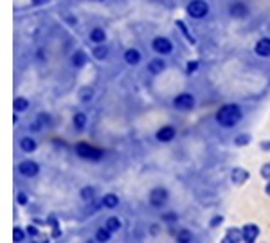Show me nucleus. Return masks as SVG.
<instances>
[{
    "label": "nucleus",
    "instance_id": "24",
    "mask_svg": "<svg viewBox=\"0 0 270 243\" xmlns=\"http://www.w3.org/2000/svg\"><path fill=\"white\" fill-rule=\"evenodd\" d=\"M87 61H89V56L83 50H76L74 54H72V65L74 67H85Z\"/></svg>",
    "mask_w": 270,
    "mask_h": 243
},
{
    "label": "nucleus",
    "instance_id": "46",
    "mask_svg": "<svg viewBox=\"0 0 270 243\" xmlns=\"http://www.w3.org/2000/svg\"><path fill=\"white\" fill-rule=\"evenodd\" d=\"M31 243H38V242H31Z\"/></svg>",
    "mask_w": 270,
    "mask_h": 243
},
{
    "label": "nucleus",
    "instance_id": "42",
    "mask_svg": "<svg viewBox=\"0 0 270 243\" xmlns=\"http://www.w3.org/2000/svg\"><path fill=\"white\" fill-rule=\"evenodd\" d=\"M265 193L270 196V180H267V186H265Z\"/></svg>",
    "mask_w": 270,
    "mask_h": 243
},
{
    "label": "nucleus",
    "instance_id": "16",
    "mask_svg": "<svg viewBox=\"0 0 270 243\" xmlns=\"http://www.w3.org/2000/svg\"><path fill=\"white\" fill-rule=\"evenodd\" d=\"M140 58H142V54H140V52L137 49H134V47H132V49H128L125 52V61L128 65H132V67L139 65L140 63Z\"/></svg>",
    "mask_w": 270,
    "mask_h": 243
},
{
    "label": "nucleus",
    "instance_id": "22",
    "mask_svg": "<svg viewBox=\"0 0 270 243\" xmlns=\"http://www.w3.org/2000/svg\"><path fill=\"white\" fill-rule=\"evenodd\" d=\"M87 114H83V112H78V114H74V117H72V124H74V128L78 130V132H83L87 126Z\"/></svg>",
    "mask_w": 270,
    "mask_h": 243
},
{
    "label": "nucleus",
    "instance_id": "26",
    "mask_svg": "<svg viewBox=\"0 0 270 243\" xmlns=\"http://www.w3.org/2000/svg\"><path fill=\"white\" fill-rule=\"evenodd\" d=\"M92 56H94L95 60H106V56H108V47L105 44L97 45L94 50H92Z\"/></svg>",
    "mask_w": 270,
    "mask_h": 243
},
{
    "label": "nucleus",
    "instance_id": "6",
    "mask_svg": "<svg viewBox=\"0 0 270 243\" xmlns=\"http://www.w3.org/2000/svg\"><path fill=\"white\" fill-rule=\"evenodd\" d=\"M260 234H261V227L258 223H245V225L241 227L243 243H258Z\"/></svg>",
    "mask_w": 270,
    "mask_h": 243
},
{
    "label": "nucleus",
    "instance_id": "3",
    "mask_svg": "<svg viewBox=\"0 0 270 243\" xmlns=\"http://www.w3.org/2000/svg\"><path fill=\"white\" fill-rule=\"evenodd\" d=\"M168 200H170V191L166 188H162V186L153 188L150 191V194H148V202H150L151 207L155 209H162L168 203Z\"/></svg>",
    "mask_w": 270,
    "mask_h": 243
},
{
    "label": "nucleus",
    "instance_id": "7",
    "mask_svg": "<svg viewBox=\"0 0 270 243\" xmlns=\"http://www.w3.org/2000/svg\"><path fill=\"white\" fill-rule=\"evenodd\" d=\"M18 173H20L22 177H25V179H35L36 175L40 173V164L29 159L22 160V162L18 164Z\"/></svg>",
    "mask_w": 270,
    "mask_h": 243
},
{
    "label": "nucleus",
    "instance_id": "34",
    "mask_svg": "<svg viewBox=\"0 0 270 243\" xmlns=\"http://www.w3.org/2000/svg\"><path fill=\"white\" fill-rule=\"evenodd\" d=\"M25 231H27V236H29V238H38V236H40V229H38V225H35V223L27 225Z\"/></svg>",
    "mask_w": 270,
    "mask_h": 243
},
{
    "label": "nucleus",
    "instance_id": "29",
    "mask_svg": "<svg viewBox=\"0 0 270 243\" xmlns=\"http://www.w3.org/2000/svg\"><path fill=\"white\" fill-rule=\"evenodd\" d=\"M177 25H179V29L184 33V36L187 38V42H189L191 45H195L196 44V40H195V36L191 35L189 31H187V25H185V22L184 20H177Z\"/></svg>",
    "mask_w": 270,
    "mask_h": 243
},
{
    "label": "nucleus",
    "instance_id": "45",
    "mask_svg": "<svg viewBox=\"0 0 270 243\" xmlns=\"http://www.w3.org/2000/svg\"><path fill=\"white\" fill-rule=\"evenodd\" d=\"M92 2H103V0H92Z\"/></svg>",
    "mask_w": 270,
    "mask_h": 243
},
{
    "label": "nucleus",
    "instance_id": "17",
    "mask_svg": "<svg viewBox=\"0 0 270 243\" xmlns=\"http://www.w3.org/2000/svg\"><path fill=\"white\" fill-rule=\"evenodd\" d=\"M148 70H150L151 74H160V72H164L166 70V61L162 58H153V60L148 63Z\"/></svg>",
    "mask_w": 270,
    "mask_h": 243
},
{
    "label": "nucleus",
    "instance_id": "39",
    "mask_svg": "<svg viewBox=\"0 0 270 243\" xmlns=\"http://www.w3.org/2000/svg\"><path fill=\"white\" fill-rule=\"evenodd\" d=\"M61 234H63L61 227H60V229H54V231L50 233V238H52V240H58V238H61Z\"/></svg>",
    "mask_w": 270,
    "mask_h": 243
},
{
    "label": "nucleus",
    "instance_id": "43",
    "mask_svg": "<svg viewBox=\"0 0 270 243\" xmlns=\"http://www.w3.org/2000/svg\"><path fill=\"white\" fill-rule=\"evenodd\" d=\"M42 243H50V238H45V240H44V242H42Z\"/></svg>",
    "mask_w": 270,
    "mask_h": 243
},
{
    "label": "nucleus",
    "instance_id": "13",
    "mask_svg": "<svg viewBox=\"0 0 270 243\" xmlns=\"http://www.w3.org/2000/svg\"><path fill=\"white\" fill-rule=\"evenodd\" d=\"M254 52L260 56V58H270V38H261V40L254 45Z\"/></svg>",
    "mask_w": 270,
    "mask_h": 243
},
{
    "label": "nucleus",
    "instance_id": "33",
    "mask_svg": "<svg viewBox=\"0 0 270 243\" xmlns=\"http://www.w3.org/2000/svg\"><path fill=\"white\" fill-rule=\"evenodd\" d=\"M224 222H225V216H224V214H215V216H213V218L209 220V227H211V229L220 227V225H222Z\"/></svg>",
    "mask_w": 270,
    "mask_h": 243
},
{
    "label": "nucleus",
    "instance_id": "38",
    "mask_svg": "<svg viewBox=\"0 0 270 243\" xmlns=\"http://www.w3.org/2000/svg\"><path fill=\"white\" fill-rule=\"evenodd\" d=\"M42 126H44V124H42V121L38 119V121H36V123H33V124H31V126H29V130H31V132H40V130H42Z\"/></svg>",
    "mask_w": 270,
    "mask_h": 243
},
{
    "label": "nucleus",
    "instance_id": "4",
    "mask_svg": "<svg viewBox=\"0 0 270 243\" xmlns=\"http://www.w3.org/2000/svg\"><path fill=\"white\" fill-rule=\"evenodd\" d=\"M185 9H187V15L191 18H196V20L205 18V16L209 15V4L205 0H191Z\"/></svg>",
    "mask_w": 270,
    "mask_h": 243
},
{
    "label": "nucleus",
    "instance_id": "37",
    "mask_svg": "<svg viewBox=\"0 0 270 243\" xmlns=\"http://www.w3.org/2000/svg\"><path fill=\"white\" fill-rule=\"evenodd\" d=\"M198 67H200V63H198L196 60L187 61V65H185V72H187V74H193V72H196V70H198Z\"/></svg>",
    "mask_w": 270,
    "mask_h": 243
},
{
    "label": "nucleus",
    "instance_id": "14",
    "mask_svg": "<svg viewBox=\"0 0 270 243\" xmlns=\"http://www.w3.org/2000/svg\"><path fill=\"white\" fill-rule=\"evenodd\" d=\"M36 148H38V143L33 137H22L20 139V149L24 153H35Z\"/></svg>",
    "mask_w": 270,
    "mask_h": 243
},
{
    "label": "nucleus",
    "instance_id": "19",
    "mask_svg": "<svg viewBox=\"0 0 270 243\" xmlns=\"http://www.w3.org/2000/svg\"><path fill=\"white\" fill-rule=\"evenodd\" d=\"M80 198L83 200V202H87V203L95 202V188H92V186H85V188H81Z\"/></svg>",
    "mask_w": 270,
    "mask_h": 243
},
{
    "label": "nucleus",
    "instance_id": "25",
    "mask_svg": "<svg viewBox=\"0 0 270 243\" xmlns=\"http://www.w3.org/2000/svg\"><path fill=\"white\" fill-rule=\"evenodd\" d=\"M252 143V135L250 134H240L234 137V146H238V148H243V146H249V144Z\"/></svg>",
    "mask_w": 270,
    "mask_h": 243
},
{
    "label": "nucleus",
    "instance_id": "20",
    "mask_svg": "<svg viewBox=\"0 0 270 243\" xmlns=\"http://www.w3.org/2000/svg\"><path fill=\"white\" fill-rule=\"evenodd\" d=\"M195 234L191 233L189 229H180L179 233L175 234V242L177 243H193Z\"/></svg>",
    "mask_w": 270,
    "mask_h": 243
},
{
    "label": "nucleus",
    "instance_id": "44",
    "mask_svg": "<svg viewBox=\"0 0 270 243\" xmlns=\"http://www.w3.org/2000/svg\"><path fill=\"white\" fill-rule=\"evenodd\" d=\"M87 243H97V242H95V238H94V240H89Z\"/></svg>",
    "mask_w": 270,
    "mask_h": 243
},
{
    "label": "nucleus",
    "instance_id": "30",
    "mask_svg": "<svg viewBox=\"0 0 270 243\" xmlns=\"http://www.w3.org/2000/svg\"><path fill=\"white\" fill-rule=\"evenodd\" d=\"M92 97H94V90L90 89V87H83V89L80 90V99L83 101V103H90Z\"/></svg>",
    "mask_w": 270,
    "mask_h": 243
},
{
    "label": "nucleus",
    "instance_id": "12",
    "mask_svg": "<svg viewBox=\"0 0 270 243\" xmlns=\"http://www.w3.org/2000/svg\"><path fill=\"white\" fill-rule=\"evenodd\" d=\"M229 13L230 16H234V18H247L250 11H249V5L243 4V2H234V4H230Z\"/></svg>",
    "mask_w": 270,
    "mask_h": 243
},
{
    "label": "nucleus",
    "instance_id": "9",
    "mask_svg": "<svg viewBox=\"0 0 270 243\" xmlns=\"http://www.w3.org/2000/svg\"><path fill=\"white\" fill-rule=\"evenodd\" d=\"M249 179H250V173L245 168L236 166V168L230 169V182L234 184V186H243Z\"/></svg>",
    "mask_w": 270,
    "mask_h": 243
},
{
    "label": "nucleus",
    "instance_id": "10",
    "mask_svg": "<svg viewBox=\"0 0 270 243\" xmlns=\"http://www.w3.org/2000/svg\"><path fill=\"white\" fill-rule=\"evenodd\" d=\"M177 137V130L171 126V124H166V126H162V128L159 130L155 134V139L159 141V143H171V141Z\"/></svg>",
    "mask_w": 270,
    "mask_h": 243
},
{
    "label": "nucleus",
    "instance_id": "15",
    "mask_svg": "<svg viewBox=\"0 0 270 243\" xmlns=\"http://www.w3.org/2000/svg\"><path fill=\"white\" fill-rule=\"evenodd\" d=\"M119 205V196L115 193H106L103 198H101V207L105 209H115Z\"/></svg>",
    "mask_w": 270,
    "mask_h": 243
},
{
    "label": "nucleus",
    "instance_id": "40",
    "mask_svg": "<svg viewBox=\"0 0 270 243\" xmlns=\"http://www.w3.org/2000/svg\"><path fill=\"white\" fill-rule=\"evenodd\" d=\"M260 148L263 149V151H270V141H263V143L260 144Z\"/></svg>",
    "mask_w": 270,
    "mask_h": 243
},
{
    "label": "nucleus",
    "instance_id": "11",
    "mask_svg": "<svg viewBox=\"0 0 270 243\" xmlns=\"http://www.w3.org/2000/svg\"><path fill=\"white\" fill-rule=\"evenodd\" d=\"M220 243H243V236H241L240 227H229L225 231L224 238L220 240Z\"/></svg>",
    "mask_w": 270,
    "mask_h": 243
},
{
    "label": "nucleus",
    "instance_id": "8",
    "mask_svg": "<svg viewBox=\"0 0 270 243\" xmlns=\"http://www.w3.org/2000/svg\"><path fill=\"white\" fill-rule=\"evenodd\" d=\"M151 47H153V50L160 56H168V54H171V50H173V44H171L168 38H164V36H157V38H153Z\"/></svg>",
    "mask_w": 270,
    "mask_h": 243
},
{
    "label": "nucleus",
    "instance_id": "1",
    "mask_svg": "<svg viewBox=\"0 0 270 243\" xmlns=\"http://www.w3.org/2000/svg\"><path fill=\"white\" fill-rule=\"evenodd\" d=\"M243 119V110L240 104L236 103H227L220 106V110L216 112V123L220 124L222 128H234L240 124Z\"/></svg>",
    "mask_w": 270,
    "mask_h": 243
},
{
    "label": "nucleus",
    "instance_id": "36",
    "mask_svg": "<svg viewBox=\"0 0 270 243\" xmlns=\"http://www.w3.org/2000/svg\"><path fill=\"white\" fill-rule=\"evenodd\" d=\"M16 203H18V205H27V203H29V196H27L24 191H18V193H16Z\"/></svg>",
    "mask_w": 270,
    "mask_h": 243
},
{
    "label": "nucleus",
    "instance_id": "5",
    "mask_svg": "<svg viewBox=\"0 0 270 243\" xmlns=\"http://www.w3.org/2000/svg\"><path fill=\"white\" fill-rule=\"evenodd\" d=\"M195 96L189 94V92H182L173 99V106L177 110H182V112H189V110L195 108Z\"/></svg>",
    "mask_w": 270,
    "mask_h": 243
},
{
    "label": "nucleus",
    "instance_id": "23",
    "mask_svg": "<svg viewBox=\"0 0 270 243\" xmlns=\"http://www.w3.org/2000/svg\"><path fill=\"white\" fill-rule=\"evenodd\" d=\"M112 234H114V233H110L106 227H101V229L95 231L94 238H95V242H97V243H108L112 240Z\"/></svg>",
    "mask_w": 270,
    "mask_h": 243
},
{
    "label": "nucleus",
    "instance_id": "31",
    "mask_svg": "<svg viewBox=\"0 0 270 243\" xmlns=\"http://www.w3.org/2000/svg\"><path fill=\"white\" fill-rule=\"evenodd\" d=\"M160 220L164 223H168V225H173V223L179 222V214H177L175 211H168V213H164L160 216Z\"/></svg>",
    "mask_w": 270,
    "mask_h": 243
},
{
    "label": "nucleus",
    "instance_id": "18",
    "mask_svg": "<svg viewBox=\"0 0 270 243\" xmlns=\"http://www.w3.org/2000/svg\"><path fill=\"white\" fill-rule=\"evenodd\" d=\"M90 42H94L95 45L105 44V42H106L105 29H101V27H94V29L90 31Z\"/></svg>",
    "mask_w": 270,
    "mask_h": 243
},
{
    "label": "nucleus",
    "instance_id": "21",
    "mask_svg": "<svg viewBox=\"0 0 270 243\" xmlns=\"http://www.w3.org/2000/svg\"><path fill=\"white\" fill-rule=\"evenodd\" d=\"M105 227L108 229L110 233H119L121 229H123V222H121L119 216H110V218H106Z\"/></svg>",
    "mask_w": 270,
    "mask_h": 243
},
{
    "label": "nucleus",
    "instance_id": "27",
    "mask_svg": "<svg viewBox=\"0 0 270 243\" xmlns=\"http://www.w3.org/2000/svg\"><path fill=\"white\" fill-rule=\"evenodd\" d=\"M25 238H27V231H25V229L18 227V225L13 227V242H15V243H24Z\"/></svg>",
    "mask_w": 270,
    "mask_h": 243
},
{
    "label": "nucleus",
    "instance_id": "2",
    "mask_svg": "<svg viewBox=\"0 0 270 243\" xmlns=\"http://www.w3.org/2000/svg\"><path fill=\"white\" fill-rule=\"evenodd\" d=\"M76 155L83 160H90V162H99L103 157H105V149L97 148V146H92L89 143H78L74 146Z\"/></svg>",
    "mask_w": 270,
    "mask_h": 243
},
{
    "label": "nucleus",
    "instance_id": "41",
    "mask_svg": "<svg viewBox=\"0 0 270 243\" xmlns=\"http://www.w3.org/2000/svg\"><path fill=\"white\" fill-rule=\"evenodd\" d=\"M49 0H31V4L33 5H42V4H47Z\"/></svg>",
    "mask_w": 270,
    "mask_h": 243
},
{
    "label": "nucleus",
    "instance_id": "35",
    "mask_svg": "<svg viewBox=\"0 0 270 243\" xmlns=\"http://www.w3.org/2000/svg\"><path fill=\"white\" fill-rule=\"evenodd\" d=\"M260 175H261V179L270 180V162H265L263 166H261V168H260Z\"/></svg>",
    "mask_w": 270,
    "mask_h": 243
},
{
    "label": "nucleus",
    "instance_id": "32",
    "mask_svg": "<svg viewBox=\"0 0 270 243\" xmlns=\"http://www.w3.org/2000/svg\"><path fill=\"white\" fill-rule=\"evenodd\" d=\"M45 225L50 227V231H54V229H60V222L56 218V214H49L47 218H45Z\"/></svg>",
    "mask_w": 270,
    "mask_h": 243
},
{
    "label": "nucleus",
    "instance_id": "28",
    "mask_svg": "<svg viewBox=\"0 0 270 243\" xmlns=\"http://www.w3.org/2000/svg\"><path fill=\"white\" fill-rule=\"evenodd\" d=\"M13 108H15V112H25V110L29 108V101L25 99V97H16L15 103H13Z\"/></svg>",
    "mask_w": 270,
    "mask_h": 243
}]
</instances>
